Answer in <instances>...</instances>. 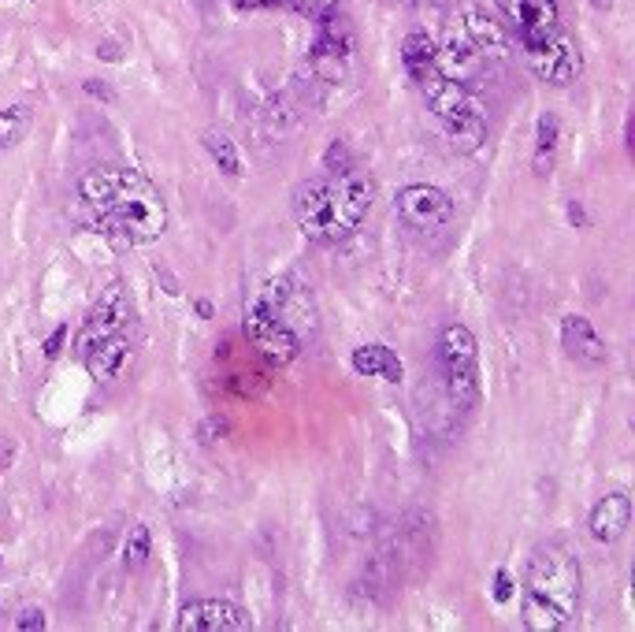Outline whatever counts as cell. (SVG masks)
Masks as SVG:
<instances>
[{"instance_id": "cell-1", "label": "cell", "mask_w": 635, "mask_h": 632, "mask_svg": "<svg viewBox=\"0 0 635 632\" xmlns=\"http://www.w3.org/2000/svg\"><path fill=\"white\" fill-rule=\"evenodd\" d=\"M78 198L93 212L97 231L127 246H145L168 231V201L134 168H93L78 179Z\"/></svg>"}, {"instance_id": "cell-2", "label": "cell", "mask_w": 635, "mask_h": 632, "mask_svg": "<svg viewBox=\"0 0 635 632\" xmlns=\"http://www.w3.org/2000/svg\"><path fill=\"white\" fill-rule=\"evenodd\" d=\"M584 569L565 543H539L520 580V625L528 632H561L580 618Z\"/></svg>"}, {"instance_id": "cell-3", "label": "cell", "mask_w": 635, "mask_h": 632, "mask_svg": "<svg viewBox=\"0 0 635 632\" xmlns=\"http://www.w3.org/2000/svg\"><path fill=\"white\" fill-rule=\"evenodd\" d=\"M372 209V183L357 168L327 172L324 179H305L294 190V220L301 235L316 246H338L361 227Z\"/></svg>"}, {"instance_id": "cell-4", "label": "cell", "mask_w": 635, "mask_h": 632, "mask_svg": "<svg viewBox=\"0 0 635 632\" xmlns=\"http://www.w3.org/2000/svg\"><path fill=\"white\" fill-rule=\"evenodd\" d=\"M416 86H420L431 112L439 116L442 131H446V138H450L457 153H476L487 142V112H483V105L472 97L465 82H454L446 79L442 71H431L428 79L416 82Z\"/></svg>"}, {"instance_id": "cell-5", "label": "cell", "mask_w": 635, "mask_h": 632, "mask_svg": "<svg viewBox=\"0 0 635 632\" xmlns=\"http://www.w3.org/2000/svg\"><path fill=\"white\" fill-rule=\"evenodd\" d=\"M439 369L454 406L472 409L480 402V346L465 324H446L439 331Z\"/></svg>"}, {"instance_id": "cell-6", "label": "cell", "mask_w": 635, "mask_h": 632, "mask_svg": "<svg viewBox=\"0 0 635 632\" xmlns=\"http://www.w3.org/2000/svg\"><path fill=\"white\" fill-rule=\"evenodd\" d=\"M134 320V302H130V294L123 283H108V287L101 290V298L93 302V309L86 313V320H82V331H78V354H86V350H93V346L101 343V339H108V335H119V331H127V324Z\"/></svg>"}, {"instance_id": "cell-7", "label": "cell", "mask_w": 635, "mask_h": 632, "mask_svg": "<svg viewBox=\"0 0 635 632\" xmlns=\"http://www.w3.org/2000/svg\"><path fill=\"white\" fill-rule=\"evenodd\" d=\"M524 60L535 71V79L550 82V86H572L584 71V56L572 45V38L565 30L550 34V38L524 45Z\"/></svg>"}, {"instance_id": "cell-8", "label": "cell", "mask_w": 635, "mask_h": 632, "mask_svg": "<svg viewBox=\"0 0 635 632\" xmlns=\"http://www.w3.org/2000/svg\"><path fill=\"white\" fill-rule=\"evenodd\" d=\"M242 328H246V339L253 343L257 354H264L268 361L275 365H286V361H294L301 354V339L294 331L286 328L283 320L275 313H268L257 298H249L246 302V316H242Z\"/></svg>"}, {"instance_id": "cell-9", "label": "cell", "mask_w": 635, "mask_h": 632, "mask_svg": "<svg viewBox=\"0 0 635 632\" xmlns=\"http://www.w3.org/2000/svg\"><path fill=\"white\" fill-rule=\"evenodd\" d=\"M394 209H398V220L405 227H413L420 235H435L442 227L454 220V201L442 194L439 186H428V183H409L398 194L394 201Z\"/></svg>"}, {"instance_id": "cell-10", "label": "cell", "mask_w": 635, "mask_h": 632, "mask_svg": "<svg viewBox=\"0 0 635 632\" xmlns=\"http://www.w3.org/2000/svg\"><path fill=\"white\" fill-rule=\"evenodd\" d=\"M353 27L342 12H331L324 19H316V41H312V64L316 71H324L327 82H342L346 60L353 56Z\"/></svg>"}, {"instance_id": "cell-11", "label": "cell", "mask_w": 635, "mask_h": 632, "mask_svg": "<svg viewBox=\"0 0 635 632\" xmlns=\"http://www.w3.org/2000/svg\"><path fill=\"white\" fill-rule=\"evenodd\" d=\"M179 632H246L249 614H242V606L227 603V599H194L179 610L175 621Z\"/></svg>"}, {"instance_id": "cell-12", "label": "cell", "mask_w": 635, "mask_h": 632, "mask_svg": "<svg viewBox=\"0 0 635 632\" xmlns=\"http://www.w3.org/2000/svg\"><path fill=\"white\" fill-rule=\"evenodd\" d=\"M134 357H138V346L130 339L127 331H119V335H108L101 343L86 350L82 361H86V372H90L97 383H119L134 369Z\"/></svg>"}, {"instance_id": "cell-13", "label": "cell", "mask_w": 635, "mask_h": 632, "mask_svg": "<svg viewBox=\"0 0 635 632\" xmlns=\"http://www.w3.org/2000/svg\"><path fill=\"white\" fill-rule=\"evenodd\" d=\"M561 346H565V354H569L576 365H584V369H602V365L610 361V346L602 343L595 324L580 313H569L561 320Z\"/></svg>"}, {"instance_id": "cell-14", "label": "cell", "mask_w": 635, "mask_h": 632, "mask_svg": "<svg viewBox=\"0 0 635 632\" xmlns=\"http://www.w3.org/2000/svg\"><path fill=\"white\" fill-rule=\"evenodd\" d=\"M628 525H632V495H628V491H610V495H602V499L591 506V514H587V532H591V540L606 543V547L624 540Z\"/></svg>"}, {"instance_id": "cell-15", "label": "cell", "mask_w": 635, "mask_h": 632, "mask_svg": "<svg viewBox=\"0 0 635 632\" xmlns=\"http://www.w3.org/2000/svg\"><path fill=\"white\" fill-rule=\"evenodd\" d=\"M465 38L476 45V53L487 60V64H502L513 56V41H509V30L491 19L480 8H465Z\"/></svg>"}, {"instance_id": "cell-16", "label": "cell", "mask_w": 635, "mask_h": 632, "mask_svg": "<svg viewBox=\"0 0 635 632\" xmlns=\"http://www.w3.org/2000/svg\"><path fill=\"white\" fill-rule=\"evenodd\" d=\"M435 67H439L446 79L465 82L468 86V82H476L483 75L487 60L476 53V45H472L465 34H450L442 45H435Z\"/></svg>"}, {"instance_id": "cell-17", "label": "cell", "mask_w": 635, "mask_h": 632, "mask_svg": "<svg viewBox=\"0 0 635 632\" xmlns=\"http://www.w3.org/2000/svg\"><path fill=\"white\" fill-rule=\"evenodd\" d=\"M350 365L357 376H376V380H387V383H398L405 376L402 369V357L394 354L390 346L383 343H364L357 346L350 354Z\"/></svg>"}, {"instance_id": "cell-18", "label": "cell", "mask_w": 635, "mask_h": 632, "mask_svg": "<svg viewBox=\"0 0 635 632\" xmlns=\"http://www.w3.org/2000/svg\"><path fill=\"white\" fill-rule=\"evenodd\" d=\"M558 142H561V119L554 116V112H543L539 123H535V157H532L535 179H546V175L554 172Z\"/></svg>"}, {"instance_id": "cell-19", "label": "cell", "mask_w": 635, "mask_h": 632, "mask_svg": "<svg viewBox=\"0 0 635 632\" xmlns=\"http://www.w3.org/2000/svg\"><path fill=\"white\" fill-rule=\"evenodd\" d=\"M402 64L409 71V79L413 82H424L431 71H439L435 67V41L424 34V30H413V34H405L402 41Z\"/></svg>"}, {"instance_id": "cell-20", "label": "cell", "mask_w": 635, "mask_h": 632, "mask_svg": "<svg viewBox=\"0 0 635 632\" xmlns=\"http://www.w3.org/2000/svg\"><path fill=\"white\" fill-rule=\"evenodd\" d=\"M201 145H205V153L212 157V164H216L223 175L238 179V175L246 172V168H242V157H238V145H234L223 131H205Z\"/></svg>"}, {"instance_id": "cell-21", "label": "cell", "mask_w": 635, "mask_h": 632, "mask_svg": "<svg viewBox=\"0 0 635 632\" xmlns=\"http://www.w3.org/2000/svg\"><path fill=\"white\" fill-rule=\"evenodd\" d=\"M30 108L26 105H12L0 112V149H12V145H19L26 138V131H30Z\"/></svg>"}, {"instance_id": "cell-22", "label": "cell", "mask_w": 635, "mask_h": 632, "mask_svg": "<svg viewBox=\"0 0 635 632\" xmlns=\"http://www.w3.org/2000/svg\"><path fill=\"white\" fill-rule=\"evenodd\" d=\"M153 554V536H149V525H130L127 540H123V566L127 569H142Z\"/></svg>"}, {"instance_id": "cell-23", "label": "cell", "mask_w": 635, "mask_h": 632, "mask_svg": "<svg viewBox=\"0 0 635 632\" xmlns=\"http://www.w3.org/2000/svg\"><path fill=\"white\" fill-rule=\"evenodd\" d=\"M279 8H290V12H298L316 23V19L338 12V0H279Z\"/></svg>"}, {"instance_id": "cell-24", "label": "cell", "mask_w": 635, "mask_h": 632, "mask_svg": "<svg viewBox=\"0 0 635 632\" xmlns=\"http://www.w3.org/2000/svg\"><path fill=\"white\" fill-rule=\"evenodd\" d=\"M324 168H327V172H350V168H353L350 145L342 142V138H338V142L327 145V153H324Z\"/></svg>"}, {"instance_id": "cell-25", "label": "cell", "mask_w": 635, "mask_h": 632, "mask_svg": "<svg viewBox=\"0 0 635 632\" xmlns=\"http://www.w3.org/2000/svg\"><path fill=\"white\" fill-rule=\"evenodd\" d=\"M15 629L41 632V629H45V614H41L38 606H26V610H19V618H15Z\"/></svg>"}, {"instance_id": "cell-26", "label": "cell", "mask_w": 635, "mask_h": 632, "mask_svg": "<svg viewBox=\"0 0 635 632\" xmlns=\"http://www.w3.org/2000/svg\"><path fill=\"white\" fill-rule=\"evenodd\" d=\"M513 592H517V588H513V580H509V573H506V569H498V573H494V599H498V603L506 606L509 599H513Z\"/></svg>"}, {"instance_id": "cell-27", "label": "cell", "mask_w": 635, "mask_h": 632, "mask_svg": "<svg viewBox=\"0 0 635 632\" xmlns=\"http://www.w3.org/2000/svg\"><path fill=\"white\" fill-rule=\"evenodd\" d=\"M12 461H15V443L8 435H0V469H8Z\"/></svg>"}, {"instance_id": "cell-28", "label": "cell", "mask_w": 635, "mask_h": 632, "mask_svg": "<svg viewBox=\"0 0 635 632\" xmlns=\"http://www.w3.org/2000/svg\"><path fill=\"white\" fill-rule=\"evenodd\" d=\"M64 335H67V328H56V335H52L49 346H45V354H49V357L60 354V343H64Z\"/></svg>"}, {"instance_id": "cell-29", "label": "cell", "mask_w": 635, "mask_h": 632, "mask_svg": "<svg viewBox=\"0 0 635 632\" xmlns=\"http://www.w3.org/2000/svg\"><path fill=\"white\" fill-rule=\"evenodd\" d=\"M238 8H279V0H234Z\"/></svg>"}, {"instance_id": "cell-30", "label": "cell", "mask_w": 635, "mask_h": 632, "mask_svg": "<svg viewBox=\"0 0 635 632\" xmlns=\"http://www.w3.org/2000/svg\"><path fill=\"white\" fill-rule=\"evenodd\" d=\"M86 93H93V97H104V101H112V90H108V86H97V82H86Z\"/></svg>"}, {"instance_id": "cell-31", "label": "cell", "mask_w": 635, "mask_h": 632, "mask_svg": "<svg viewBox=\"0 0 635 632\" xmlns=\"http://www.w3.org/2000/svg\"><path fill=\"white\" fill-rule=\"evenodd\" d=\"M569 220L576 227H587V216H584V209H580V205H569Z\"/></svg>"}, {"instance_id": "cell-32", "label": "cell", "mask_w": 635, "mask_h": 632, "mask_svg": "<svg viewBox=\"0 0 635 632\" xmlns=\"http://www.w3.org/2000/svg\"><path fill=\"white\" fill-rule=\"evenodd\" d=\"M197 313H201V316L208 320V316H212V302H205V298H201V302H197Z\"/></svg>"}, {"instance_id": "cell-33", "label": "cell", "mask_w": 635, "mask_h": 632, "mask_svg": "<svg viewBox=\"0 0 635 632\" xmlns=\"http://www.w3.org/2000/svg\"><path fill=\"white\" fill-rule=\"evenodd\" d=\"M595 4H598V8H610L613 0H595Z\"/></svg>"}, {"instance_id": "cell-34", "label": "cell", "mask_w": 635, "mask_h": 632, "mask_svg": "<svg viewBox=\"0 0 635 632\" xmlns=\"http://www.w3.org/2000/svg\"><path fill=\"white\" fill-rule=\"evenodd\" d=\"M413 4H442V0H413Z\"/></svg>"}]
</instances>
